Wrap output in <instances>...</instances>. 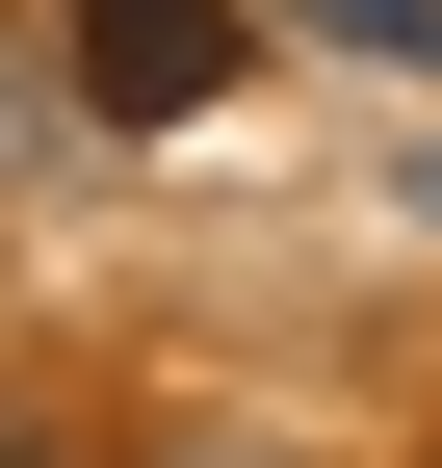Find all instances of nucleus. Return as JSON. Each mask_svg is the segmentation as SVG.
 Instances as JSON below:
<instances>
[{"mask_svg": "<svg viewBox=\"0 0 442 468\" xmlns=\"http://www.w3.org/2000/svg\"><path fill=\"white\" fill-rule=\"evenodd\" d=\"M52 52H79L104 131H183V104L235 79V0H52Z\"/></svg>", "mask_w": 442, "mask_h": 468, "instance_id": "f257e3e1", "label": "nucleus"}, {"mask_svg": "<svg viewBox=\"0 0 442 468\" xmlns=\"http://www.w3.org/2000/svg\"><path fill=\"white\" fill-rule=\"evenodd\" d=\"M339 52H391V79H442V0H312Z\"/></svg>", "mask_w": 442, "mask_h": 468, "instance_id": "f03ea898", "label": "nucleus"}, {"mask_svg": "<svg viewBox=\"0 0 442 468\" xmlns=\"http://www.w3.org/2000/svg\"><path fill=\"white\" fill-rule=\"evenodd\" d=\"M0 468H79V442H52V417H26V390H0Z\"/></svg>", "mask_w": 442, "mask_h": 468, "instance_id": "7ed1b4c3", "label": "nucleus"}, {"mask_svg": "<svg viewBox=\"0 0 442 468\" xmlns=\"http://www.w3.org/2000/svg\"><path fill=\"white\" fill-rule=\"evenodd\" d=\"M156 468H260V442H156Z\"/></svg>", "mask_w": 442, "mask_h": 468, "instance_id": "20e7f679", "label": "nucleus"}]
</instances>
